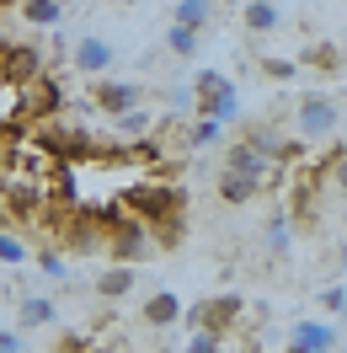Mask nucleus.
Instances as JSON below:
<instances>
[{"mask_svg": "<svg viewBox=\"0 0 347 353\" xmlns=\"http://www.w3.org/2000/svg\"><path fill=\"white\" fill-rule=\"evenodd\" d=\"M27 263V241H17L6 225H0V268H22Z\"/></svg>", "mask_w": 347, "mask_h": 353, "instance_id": "obj_19", "label": "nucleus"}, {"mask_svg": "<svg viewBox=\"0 0 347 353\" xmlns=\"http://www.w3.org/2000/svg\"><path fill=\"white\" fill-rule=\"evenodd\" d=\"M6 6H17V0H0V11H6Z\"/></svg>", "mask_w": 347, "mask_h": 353, "instance_id": "obj_29", "label": "nucleus"}, {"mask_svg": "<svg viewBox=\"0 0 347 353\" xmlns=\"http://www.w3.org/2000/svg\"><path fill=\"white\" fill-rule=\"evenodd\" d=\"M304 65L337 75V70H342V48H337V43H310V48H304Z\"/></svg>", "mask_w": 347, "mask_h": 353, "instance_id": "obj_18", "label": "nucleus"}, {"mask_svg": "<svg viewBox=\"0 0 347 353\" xmlns=\"http://www.w3.org/2000/svg\"><path fill=\"white\" fill-rule=\"evenodd\" d=\"M134 279H139L134 268H107V273L96 279V294H102V300H123V294L134 289Z\"/></svg>", "mask_w": 347, "mask_h": 353, "instance_id": "obj_16", "label": "nucleus"}, {"mask_svg": "<svg viewBox=\"0 0 347 353\" xmlns=\"http://www.w3.org/2000/svg\"><path fill=\"white\" fill-rule=\"evenodd\" d=\"M193 102L187 108L198 112V118H214V123H230L240 112V97H235V81L230 75H219V70H198L193 75V91H187Z\"/></svg>", "mask_w": 347, "mask_h": 353, "instance_id": "obj_3", "label": "nucleus"}, {"mask_svg": "<svg viewBox=\"0 0 347 353\" xmlns=\"http://www.w3.org/2000/svg\"><path fill=\"white\" fill-rule=\"evenodd\" d=\"M214 6H240V0H214Z\"/></svg>", "mask_w": 347, "mask_h": 353, "instance_id": "obj_27", "label": "nucleus"}, {"mask_svg": "<svg viewBox=\"0 0 347 353\" xmlns=\"http://www.w3.org/2000/svg\"><path fill=\"white\" fill-rule=\"evenodd\" d=\"M321 310H326V316H342V310H347V284H342V279H331V284L321 289Z\"/></svg>", "mask_w": 347, "mask_h": 353, "instance_id": "obj_21", "label": "nucleus"}, {"mask_svg": "<svg viewBox=\"0 0 347 353\" xmlns=\"http://www.w3.org/2000/svg\"><path fill=\"white\" fill-rule=\"evenodd\" d=\"M257 193H262V182H251V176H235V172L219 176V199L224 203H251Z\"/></svg>", "mask_w": 347, "mask_h": 353, "instance_id": "obj_15", "label": "nucleus"}, {"mask_svg": "<svg viewBox=\"0 0 347 353\" xmlns=\"http://www.w3.org/2000/svg\"><path fill=\"white\" fill-rule=\"evenodd\" d=\"M182 316H187V327H193V332L224 337L230 327H240L246 300H240V294H209V300H198V305H182Z\"/></svg>", "mask_w": 347, "mask_h": 353, "instance_id": "obj_4", "label": "nucleus"}, {"mask_svg": "<svg viewBox=\"0 0 347 353\" xmlns=\"http://www.w3.org/2000/svg\"><path fill=\"white\" fill-rule=\"evenodd\" d=\"M17 11H22L27 27H54L59 17H65V6H59V0H17Z\"/></svg>", "mask_w": 347, "mask_h": 353, "instance_id": "obj_13", "label": "nucleus"}, {"mask_svg": "<svg viewBox=\"0 0 347 353\" xmlns=\"http://www.w3.org/2000/svg\"><path fill=\"white\" fill-rule=\"evenodd\" d=\"M91 108L102 112V118H123V112L145 108V86H134V81H102V86L91 91Z\"/></svg>", "mask_w": 347, "mask_h": 353, "instance_id": "obj_5", "label": "nucleus"}, {"mask_svg": "<svg viewBox=\"0 0 347 353\" xmlns=\"http://www.w3.org/2000/svg\"><path fill=\"white\" fill-rule=\"evenodd\" d=\"M182 353H224V337H209V332H193Z\"/></svg>", "mask_w": 347, "mask_h": 353, "instance_id": "obj_23", "label": "nucleus"}, {"mask_svg": "<svg viewBox=\"0 0 347 353\" xmlns=\"http://www.w3.org/2000/svg\"><path fill=\"white\" fill-rule=\"evenodd\" d=\"M145 321H150V327H171V321H182V294L155 289L150 300H145Z\"/></svg>", "mask_w": 347, "mask_h": 353, "instance_id": "obj_9", "label": "nucleus"}, {"mask_svg": "<svg viewBox=\"0 0 347 353\" xmlns=\"http://www.w3.org/2000/svg\"><path fill=\"white\" fill-rule=\"evenodd\" d=\"M166 48H171L176 59H193V54H198V32H187V27H166Z\"/></svg>", "mask_w": 347, "mask_h": 353, "instance_id": "obj_20", "label": "nucleus"}, {"mask_svg": "<svg viewBox=\"0 0 347 353\" xmlns=\"http://www.w3.org/2000/svg\"><path fill=\"white\" fill-rule=\"evenodd\" d=\"M150 129H155V112L150 108H134V112H123V118H112V134H118V139H134V145H139Z\"/></svg>", "mask_w": 347, "mask_h": 353, "instance_id": "obj_12", "label": "nucleus"}, {"mask_svg": "<svg viewBox=\"0 0 347 353\" xmlns=\"http://www.w3.org/2000/svg\"><path fill=\"white\" fill-rule=\"evenodd\" d=\"M288 241H294V225H288V220L267 225V246H273V252H288Z\"/></svg>", "mask_w": 347, "mask_h": 353, "instance_id": "obj_22", "label": "nucleus"}, {"mask_svg": "<svg viewBox=\"0 0 347 353\" xmlns=\"http://www.w3.org/2000/svg\"><path fill=\"white\" fill-rule=\"evenodd\" d=\"M118 209H123L129 220H139V225H150V230H155V225L187 214V193H182L176 182H166V176H139L134 188L118 193Z\"/></svg>", "mask_w": 347, "mask_h": 353, "instance_id": "obj_1", "label": "nucleus"}, {"mask_svg": "<svg viewBox=\"0 0 347 353\" xmlns=\"http://www.w3.org/2000/svg\"><path fill=\"white\" fill-rule=\"evenodd\" d=\"M214 17V0H176L171 6V27H187V32H203Z\"/></svg>", "mask_w": 347, "mask_h": 353, "instance_id": "obj_10", "label": "nucleus"}, {"mask_svg": "<svg viewBox=\"0 0 347 353\" xmlns=\"http://www.w3.org/2000/svg\"><path fill=\"white\" fill-rule=\"evenodd\" d=\"M17 316H22V327L32 332V327H54V316H59V310H54V300H48V294H27Z\"/></svg>", "mask_w": 347, "mask_h": 353, "instance_id": "obj_14", "label": "nucleus"}, {"mask_svg": "<svg viewBox=\"0 0 347 353\" xmlns=\"http://www.w3.org/2000/svg\"><path fill=\"white\" fill-rule=\"evenodd\" d=\"M283 353H337V327L331 321H294Z\"/></svg>", "mask_w": 347, "mask_h": 353, "instance_id": "obj_6", "label": "nucleus"}, {"mask_svg": "<svg viewBox=\"0 0 347 353\" xmlns=\"http://www.w3.org/2000/svg\"><path fill=\"white\" fill-rule=\"evenodd\" d=\"M0 353H27V337L17 327H0Z\"/></svg>", "mask_w": 347, "mask_h": 353, "instance_id": "obj_25", "label": "nucleus"}, {"mask_svg": "<svg viewBox=\"0 0 347 353\" xmlns=\"http://www.w3.org/2000/svg\"><path fill=\"white\" fill-rule=\"evenodd\" d=\"M224 172H235V176H251V182H273V172H278V166H267V161H262V155L251 150L246 139H235V145L224 150Z\"/></svg>", "mask_w": 347, "mask_h": 353, "instance_id": "obj_8", "label": "nucleus"}, {"mask_svg": "<svg viewBox=\"0 0 347 353\" xmlns=\"http://www.w3.org/2000/svg\"><path fill=\"white\" fill-rule=\"evenodd\" d=\"M6 48H11V43H6V38H0V59H6Z\"/></svg>", "mask_w": 347, "mask_h": 353, "instance_id": "obj_28", "label": "nucleus"}, {"mask_svg": "<svg viewBox=\"0 0 347 353\" xmlns=\"http://www.w3.org/2000/svg\"><path fill=\"white\" fill-rule=\"evenodd\" d=\"M294 134H299L304 145H337V134H342V97L337 91H304L299 102H294Z\"/></svg>", "mask_w": 347, "mask_h": 353, "instance_id": "obj_2", "label": "nucleus"}, {"mask_svg": "<svg viewBox=\"0 0 347 353\" xmlns=\"http://www.w3.org/2000/svg\"><path fill=\"white\" fill-rule=\"evenodd\" d=\"M278 22L283 17H278L273 0H246V6H240V27H246V32H273Z\"/></svg>", "mask_w": 347, "mask_h": 353, "instance_id": "obj_11", "label": "nucleus"}, {"mask_svg": "<svg viewBox=\"0 0 347 353\" xmlns=\"http://www.w3.org/2000/svg\"><path fill=\"white\" fill-rule=\"evenodd\" d=\"M182 139H187L193 150H209V145H219V139H224V123H214V118H193Z\"/></svg>", "mask_w": 347, "mask_h": 353, "instance_id": "obj_17", "label": "nucleus"}, {"mask_svg": "<svg viewBox=\"0 0 347 353\" xmlns=\"http://www.w3.org/2000/svg\"><path fill=\"white\" fill-rule=\"evenodd\" d=\"M38 268H43L48 279H70V273H65V257H59V252H38Z\"/></svg>", "mask_w": 347, "mask_h": 353, "instance_id": "obj_24", "label": "nucleus"}, {"mask_svg": "<svg viewBox=\"0 0 347 353\" xmlns=\"http://www.w3.org/2000/svg\"><path fill=\"white\" fill-rule=\"evenodd\" d=\"M112 59H118V54H112V43H107V38H96V32H86L81 43L70 48V65L81 70V75H107Z\"/></svg>", "mask_w": 347, "mask_h": 353, "instance_id": "obj_7", "label": "nucleus"}, {"mask_svg": "<svg viewBox=\"0 0 347 353\" xmlns=\"http://www.w3.org/2000/svg\"><path fill=\"white\" fill-rule=\"evenodd\" d=\"M267 75H273V81H288V75H294V59H267Z\"/></svg>", "mask_w": 347, "mask_h": 353, "instance_id": "obj_26", "label": "nucleus"}]
</instances>
